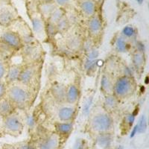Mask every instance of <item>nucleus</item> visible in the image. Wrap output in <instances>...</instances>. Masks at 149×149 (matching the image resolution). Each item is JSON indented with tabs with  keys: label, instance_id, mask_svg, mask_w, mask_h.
I'll list each match as a JSON object with an SVG mask.
<instances>
[{
	"label": "nucleus",
	"instance_id": "33",
	"mask_svg": "<svg viewBox=\"0 0 149 149\" xmlns=\"http://www.w3.org/2000/svg\"><path fill=\"white\" fill-rule=\"evenodd\" d=\"M125 121L129 126H132L135 122V116L132 113H128L125 117Z\"/></svg>",
	"mask_w": 149,
	"mask_h": 149
},
{
	"label": "nucleus",
	"instance_id": "23",
	"mask_svg": "<svg viewBox=\"0 0 149 149\" xmlns=\"http://www.w3.org/2000/svg\"><path fill=\"white\" fill-rule=\"evenodd\" d=\"M39 8L40 10L41 14L48 19L49 16L51 15L52 13L56 8V6L52 2H42L40 5Z\"/></svg>",
	"mask_w": 149,
	"mask_h": 149
},
{
	"label": "nucleus",
	"instance_id": "15",
	"mask_svg": "<svg viewBox=\"0 0 149 149\" xmlns=\"http://www.w3.org/2000/svg\"><path fill=\"white\" fill-rule=\"evenodd\" d=\"M113 142V138L110 133L98 134L96 137V145L102 149H110Z\"/></svg>",
	"mask_w": 149,
	"mask_h": 149
},
{
	"label": "nucleus",
	"instance_id": "20",
	"mask_svg": "<svg viewBox=\"0 0 149 149\" xmlns=\"http://www.w3.org/2000/svg\"><path fill=\"white\" fill-rule=\"evenodd\" d=\"M73 129L72 122H57L55 124V130L58 135H69Z\"/></svg>",
	"mask_w": 149,
	"mask_h": 149
},
{
	"label": "nucleus",
	"instance_id": "27",
	"mask_svg": "<svg viewBox=\"0 0 149 149\" xmlns=\"http://www.w3.org/2000/svg\"><path fill=\"white\" fill-rule=\"evenodd\" d=\"M132 62L136 69H141L145 63L144 53L139 52L134 53L132 56Z\"/></svg>",
	"mask_w": 149,
	"mask_h": 149
},
{
	"label": "nucleus",
	"instance_id": "31",
	"mask_svg": "<svg viewBox=\"0 0 149 149\" xmlns=\"http://www.w3.org/2000/svg\"><path fill=\"white\" fill-rule=\"evenodd\" d=\"M7 84L3 81H0V100L5 98L7 95Z\"/></svg>",
	"mask_w": 149,
	"mask_h": 149
},
{
	"label": "nucleus",
	"instance_id": "14",
	"mask_svg": "<svg viewBox=\"0 0 149 149\" xmlns=\"http://www.w3.org/2000/svg\"><path fill=\"white\" fill-rule=\"evenodd\" d=\"M113 79L109 73H104L101 79V91L104 95L113 94Z\"/></svg>",
	"mask_w": 149,
	"mask_h": 149
},
{
	"label": "nucleus",
	"instance_id": "40",
	"mask_svg": "<svg viewBox=\"0 0 149 149\" xmlns=\"http://www.w3.org/2000/svg\"><path fill=\"white\" fill-rule=\"evenodd\" d=\"M137 134H138V127H137V125H136L133 127L132 130H131V132H130V137L133 138L134 136H135Z\"/></svg>",
	"mask_w": 149,
	"mask_h": 149
},
{
	"label": "nucleus",
	"instance_id": "34",
	"mask_svg": "<svg viewBox=\"0 0 149 149\" xmlns=\"http://www.w3.org/2000/svg\"><path fill=\"white\" fill-rule=\"evenodd\" d=\"M92 102H93V98H92V97L89 98L86 101L85 104L84 105V107H83V113L84 114L88 113L89 110H90V106H91Z\"/></svg>",
	"mask_w": 149,
	"mask_h": 149
},
{
	"label": "nucleus",
	"instance_id": "19",
	"mask_svg": "<svg viewBox=\"0 0 149 149\" xmlns=\"http://www.w3.org/2000/svg\"><path fill=\"white\" fill-rule=\"evenodd\" d=\"M80 8L83 14L87 17H91L95 14L96 6L95 2L93 0H82L80 4Z\"/></svg>",
	"mask_w": 149,
	"mask_h": 149
},
{
	"label": "nucleus",
	"instance_id": "24",
	"mask_svg": "<svg viewBox=\"0 0 149 149\" xmlns=\"http://www.w3.org/2000/svg\"><path fill=\"white\" fill-rule=\"evenodd\" d=\"M63 17H65L64 15V11L61 8H56L54 10V11L51 14V15L49 16V17L48 18L47 21L48 22H50V23H52L56 25L58 23L61 19L63 18Z\"/></svg>",
	"mask_w": 149,
	"mask_h": 149
},
{
	"label": "nucleus",
	"instance_id": "39",
	"mask_svg": "<svg viewBox=\"0 0 149 149\" xmlns=\"http://www.w3.org/2000/svg\"><path fill=\"white\" fill-rule=\"evenodd\" d=\"M18 149H36V148L34 147V146H31V145L26 143V144L21 145V146L18 148Z\"/></svg>",
	"mask_w": 149,
	"mask_h": 149
},
{
	"label": "nucleus",
	"instance_id": "42",
	"mask_svg": "<svg viewBox=\"0 0 149 149\" xmlns=\"http://www.w3.org/2000/svg\"><path fill=\"white\" fill-rule=\"evenodd\" d=\"M145 0H136V2H137L138 4H139V5H142L143 2H144Z\"/></svg>",
	"mask_w": 149,
	"mask_h": 149
},
{
	"label": "nucleus",
	"instance_id": "26",
	"mask_svg": "<svg viewBox=\"0 0 149 149\" xmlns=\"http://www.w3.org/2000/svg\"><path fill=\"white\" fill-rule=\"evenodd\" d=\"M55 26L58 34H64L70 29V22L66 17H63Z\"/></svg>",
	"mask_w": 149,
	"mask_h": 149
},
{
	"label": "nucleus",
	"instance_id": "32",
	"mask_svg": "<svg viewBox=\"0 0 149 149\" xmlns=\"http://www.w3.org/2000/svg\"><path fill=\"white\" fill-rule=\"evenodd\" d=\"M7 69L8 68L6 67L3 61H0V81H2L3 78H5Z\"/></svg>",
	"mask_w": 149,
	"mask_h": 149
},
{
	"label": "nucleus",
	"instance_id": "41",
	"mask_svg": "<svg viewBox=\"0 0 149 149\" xmlns=\"http://www.w3.org/2000/svg\"><path fill=\"white\" fill-rule=\"evenodd\" d=\"M2 119L3 118L0 116V131L2 130Z\"/></svg>",
	"mask_w": 149,
	"mask_h": 149
},
{
	"label": "nucleus",
	"instance_id": "7",
	"mask_svg": "<svg viewBox=\"0 0 149 149\" xmlns=\"http://www.w3.org/2000/svg\"><path fill=\"white\" fill-rule=\"evenodd\" d=\"M60 144V137L58 134L46 136L38 142L37 149H58Z\"/></svg>",
	"mask_w": 149,
	"mask_h": 149
},
{
	"label": "nucleus",
	"instance_id": "18",
	"mask_svg": "<svg viewBox=\"0 0 149 149\" xmlns=\"http://www.w3.org/2000/svg\"><path fill=\"white\" fill-rule=\"evenodd\" d=\"M15 16L9 9H2L0 10V26L8 27L14 22Z\"/></svg>",
	"mask_w": 149,
	"mask_h": 149
},
{
	"label": "nucleus",
	"instance_id": "10",
	"mask_svg": "<svg viewBox=\"0 0 149 149\" xmlns=\"http://www.w3.org/2000/svg\"><path fill=\"white\" fill-rule=\"evenodd\" d=\"M36 74V68L33 66H27L22 67L18 82L25 86H29L34 79Z\"/></svg>",
	"mask_w": 149,
	"mask_h": 149
},
{
	"label": "nucleus",
	"instance_id": "4",
	"mask_svg": "<svg viewBox=\"0 0 149 149\" xmlns=\"http://www.w3.org/2000/svg\"><path fill=\"white\" fill-rule=\"evenodd\" d=\"M24 128L22 119L18 115L13 113L2 119V130L10 134H20Z\"/></svg>",
	"mask_w": 149,
	"mask_h": 149
},
{
	"label": "nucleus",
	"instance_id": "16",
	"mask_svg": "<svg viewBox=\"0 0 149 149\" xmlns=\"http://www.w3.org/2000/svg\"><path fill=\"white\" fill-rule=\"evenodd\" d=\"M119 100L113 94L105 95V98L103 102L104 110L107 113H111L116 110L119 106Z\"/></svg>",
	"mask_w": 149,
	"mask_h": 149
},
{
	"label": "nucleus",
	"instance_id": "25",
	"mask_svg": "<svg viewBox=\"0 0 149 149\" xmlns=\"http://www.w3.org/2000/svg\"><path fill=\"white\" fill-rule=\"evenodd\" d=\"M31 24H32V29L34 32L36 34L39 35L42 34L43 31H45V25L43 24L42 19L39 17H34L31 19Z\"/></svg>",
	"mask_w": 149,
	"mask_h": 149
},
{
	"label": "nucleus",
	"instance_id": "36",
	"mask_svg": "<svg viewBox=\"0 0 149 149\" xmlns=\"http://www.w3.org/2000/svg\"><path fill=\"white\" fill-rule=\"evenodd\" d=\"M84 141H83V139H77L72 149H84Z\"/></svg>",
	"mask_w": 149,
	"mask_h": 149
},
{
	"label": "nucleus",
	"instance_id": "30",
	"mask_svg": "<svg viewBox=\"0 0 149 149\" xmlns=\"http://www.w3.org/2000/svg\"><path fill=\"white\" fill-rule=\"evenodd\" d=\"M45 31L49 37H54L56 34H58L55 25L50 22H47V25L45 26Z\"/></svg>",
	"mask_w": 149,
	"mask_h": 149
},
{
	"label": "nucleus",
	"instance_id": "13",
	"mask_svg": "<svg viewBox=\"0 0 149 149\" xmlns=\"http://www.w3.org/2000/svg\"><path fill=\"white\" fill-rule=\"evenodd\" d=\"M102 29V22L100 17L94 14L90 17L88 22V31L91 37H97L101 34Z\"/></svg>",
	"mask_w": 149,
	"mask_h": 149
},
{
	"label": "nucleus",
	"instance_id": "12",
	"mask_svg": "<svg viewBox=\"0 0 149 149\" xmlns=\"http://www.w3.org/2000/svg\"><path fill=\"white\" fill-rule=\"evenodd\" d=\"M23 66L20 65L14 64L9 66L7 69L6 74H5V81H6V84H12L15 83L16 81H18L19 77L21 71Z\"/></svg>",
	"mask_w": 149,
	"mask_h": 149
},
{
	"label": "nucleus",
	"instance_id": "43",
	"mask_svg": "<svg viewBox=\"0 0 149 149\" xmlns=\"http://www.w3.org/2000/svg\"><path fill=\"white\" fill-rule=\"evenodd\" d=\"M54 0H42V2H52Z\"/></svg>",
	"mask_w": 149,
	"mask_h": 149
},
{
	"label": "nucleus",
	"instance_id": "37",
	"mask_svg": "<svg viewBox=\"0 0 149 149\" xmlns=\"http://www.w3.org/2000/svg\"><path fill=\"white\" fill-rule=\"evenodd\" d=\"M56 5L60 6V7H64L66 5L70 3L71 0H54Z\"/></svg>",
	"mask_w": 149,
	"mask_h": 149
},
{
	"label": "nucleus",
	"instance_id": "21",
	"mask_svg": "<svg viewBox=\"0 0 149 149\" xmlns=\"http://www.w3.org/2000/svg\"><path fill=\"white\" fill-rule=\"evenodd\" d=\"M115 50L119 53H125L128 51L129 49V43L127 42V40L122 35L117 37L115 41Z\"/></svg>",
	"mask_w": 149,
	"mask_h": 149
},
{
	"label": "nucleus",
	"instance_id": "9",
	"mask_svg": "<svg viewBox=\"0 0 149 149\" xmlns=\"http://www.w3.org/2000/svg\"><path fill=\"white\" fill-rule=\"evenodd\" d=\"M75 113H76V110L73 107V105H62L58 109L57 116L60 122H72L75 117Z\"/></svg>",
	"mask_w": 149,
	"mask_h": 149
},
{
	"label": "nucleus",
	"instance_id": "44",
	"mask_svg": "<svg viewBox=\"0 0 149 149\" xmlns=\"http://www.w3.org/2000/svg\"><path fill=\"white\" fill-rule=\"evenodd\" d=\"M94 149H97V148H94Z\"/></svg>",
	"mask_w": 149,
	"mask_h": 149
},
{
	"label": "nucleus",
	"instance_id": "17",
	"mask_svg": "<svg viewBox=\"0 0 149 149\" xmlns=\"http://www.w3.org/2000/svg\"><path fill=\"white\" fill-rule=\"evenodd\" d=\"M15 107V106L7 97L2 98V100H0V116L4 118L14 113Z\"/></svg>",
	"mask_w": 149,
	"mask_h": 149
},
{
	"label": "nucleus",
	"instance_id": "1",
	"mask_svg": "<svg viewBox=\"0 0 149 149\" xmlns=\"http://www.w3.org/2000/svg\"><path fill=\"white\" fill-rule=\"evenodd\" d=\"M90 127L97 134L110 133L113 128V119L110 113L106 111L98 112L90 119Z\"/></svg>",
	"mask_w": 149,
	"mask_h": 149
},
{
	"label": "nucleus",
	"instance_id": "8",
	"mask_svg": "<svg viewBox=\"0 0 149 149\" xmlns=\"http://www.w3.org/2000/svg\"><path fill=\"white\" fill-rule=\"evenodd\" d=\"M66 86L63 84L60 83V82H54L52 84L50 88V93L57 103L63 104L65 103L66 100Z\"/></svg>",
	"mask_w": 149,
	"mask_h": 149
},
{
	"label": "nucleus",
	"instance_id": "5",
	"mask_svg": "<svg viewBox=\"0 0 149 149\" xmlns=\"http://www.w3.org/2000/svg\"><path fill=\"white\" fill-rule=\"evenodd\" d=\"M0 42L12 50H19L23 47L22 37L13 31H6L0 36Z\"/></svg>",
	"mask_w": 149,
	"mask_h": 149
},
{
	"label": "nucleus",
	"instance_id": "22",
	"mask_svg": "<svg viewBox=\"0 0 149 149\" xmlns=\"http://www.w3.org/2000/svg\"><path fill=\"white\" fill-rule=\"evenodd\" d=\"M83 41L84 40H82L81 37L78 36H72L68 39L66 44H67L68 48L72 51H79L82 49Z\"/></svg>",
	"mask_w": 149,
	"mask_h": 149
},
{
	"label": "nucleus",
	"instance_id": "28",
	"mask_svg": "<svg viewBox=\"0 0 149 149\" xmlns=\"http://www.w3.org/2000/svg\"><path fill=\"white\" fill-rule=\"evenodd\" d=\"M136 34V32L135 28L133 27L130 25H128V26H125L122 29V34L121 35L128 40L131 39V38H134L135 37Z\"/></svg>",
	"mask_w": 149,
	"mask_h": 149
},
{
	"label": "nucleus",
	"instance_id": "3",
	"mask_svg": "<svg viewBox=\"0 0 149 149\" xmlns=\"http://www.w3.org/2000/svg\"><path fill=\"white\" fill-rule=\"evenodd\" d=\"M6 97L15 107H23L31 99L30 92L22 85H12L8 88Z\"/></svg>",
	"mask_w": 149,
	"mask_h": 149
},
{
	"label": "nucleus",
	"instance_id": "29",
	"mask_svg": "<svg viewBox=\"0 0 149 149\" xmlns=\"http://www.w3.org/2000/svg\"><path fill=\"white\" fill-rule=\"evenodd\" d=\"M138 127V134H143L147 130L148 125H147V119L145 115H142L139 119V122L136 124Z\"/></svg>",
	"mask_w": 149,
	"mask_h": 149
},
{
	"label": "nucleus",
	"instance_id": "35",
	"mask_svg": "<svg viewBox=\"0 0 149 149\" xmlns=\"http://www.w3.org/2000/svg\"><path fill=\"white\" fill-rule=\"evenodd\" d=\"M26 123L29 127H33L35 125V119H34V116L31 115H28L27 117L26 118Z\"/></svg>",
	"mask_w": 149,
	"mask_h": 149
},
{
	"label": "nucleus",
	"instance_id": "38",
	"mask_svg": "<svg viewBox=\"0 0 149 149\" xmlns=\"http://www.w3.org/2000/svg\"><path fill=\"white\" fill-rule=\"evenodd\" d=\"M136 47H137V49L139 52L144 53L145 52V46L142 42H137L136 43Z\"/></svg>",
	"mask_w": 149,
	"mask_h": 149
},
{
	"label": "nucleus",
	"instance_id": "11",
	"mask_svg": "<svg viewBox=\"0 0 149 149\" xmlns=\"http://www.w3.org/2000/svg\"><path fill=\"white\" fill-rule=\"evenodd\" d=\"M81 96V90L76 84H72L66 86V103L68 104L74 105L78 102Z\"/></svg>",
	"mask_w": 149,
	"mask_h": 149
},
{
	"label": "nucleus",
	"instance_id": "2",
	"mask_svg": "<svg viewBox=\"0 0 149 149\" xmlns=\"http://www.w3.org/2000/svg\"><path fill=\"white\" fill-rule=\"evenodd\" d=\"M136 89L135 83L131 77L123 74L114 81L113 95L119 100L128 98L134 93Z\"/></svg>",
	"mask_w": 149,
	"mask_h": 149
},
{
	"label": "nucleus",
	"instance_id": "6",
	"mask_svg": "<svg viewBox=\"0 0 149 149\" xmlns=\"http://www.w3.org/2000/svg\"><path fill=\"white\" fill-rule=\"evenodd\" d=\"M86 53L87 54L84 62V69L86 72L90 73L94 71L96 68L99 52L96 48L93 47Z\"/></svg>",
	"mask_w": 149,
	"mask_h": 149
}]
</instances>
